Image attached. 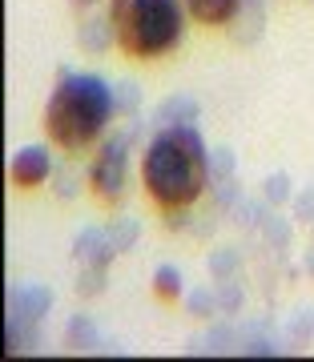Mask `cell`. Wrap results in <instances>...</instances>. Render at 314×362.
Masks as SVG:
<instances>
[{
	"instance_id": "6da1fadb",
	"label": "cell",
	"mask_w": 314,
	"mask_h": 362,
	"mask_svg": "<svg viewBox=\"0 0 314 362\" xmlns=\"http://www.w3.org/2000/svg\"><path fill=\"white\" fill-rule=\"evenodd\" d=\"M141 185L145 197L165 214L190 209L206 189V149L202 137L185 125L157 133L141 161Z\"/></svg>"
},
{
	"instance_id": "7a4b0ae2",
	"label": "cell",
	"mask_w": 314,
	"mask_h": 362,
	"mask_svg": "<svg viewBox=\"0 0 314 362\" xmlns=\"http://www.w3.org/2000/svg\"><path fill=\"white\" fill-rule=\"evenodd\" d=\"M113 113V97L97 77H65L45 105V137L61 153H85L101 137Z\"/></svg>"
},
{
	"instance_id": "3957f363",
	"label": "cell",
	"mask_w": 314,
	"mask_h": 362,
	"mask_svg": "<svg viewBox=\"0 0 314 362\" xmlns=\"http://www.w3.org/2000/svg\"><path fill=\"white\" fill-rule=\"evenodd\" d=\"M113 40L133 61H153L170 52L182 37V4L178 0H113L109 4Z\"/></svg>"
},
{
	"instance_id": "277c9868",
	"label": "cell",
	"mask_w": 314,
	"mask_h": 362,
	"mask_svg": "<svg viewBox=\"0 0 314 362\" xmlns=\"http://www.w3.org/2000/svg\"><path fill=\"white\" fill-rule=\"evenodd\" d=\"M93 194L101 202H117L121 194V145H105L93 161Z\"/></svg>"
},
{
	"instance_id": "5b68a950",
	"label": "cell",
	"mask_w": 314,
	"mask_h": 362,
	"mask_svg": "<svg viewBox=\"0 0 314 362\" xmlns=\"http://www.w3.org/2000/svg\"><path fill=\"white\" fill-rule=\"evenodd\" d=\"M238 4L242 0H185V13L194 16L197 25L218 28V25H230L238 16Z\"/></svg>"
},
{
	"instance_id": "8992f818",
	"label": "cell",
	"mask_w": 314,
	"mask_h": 362,
	"mask_svg": "<svg viewBox=\"0 0 314 362\" xmlns=\"http://www.w3.org/2000/svg\"><path fill=\"white\" fill-rule=\"evenodd\" d=\"M45 177H49V157L40 153V149H21L16 161H13V185L33 189V185H40Z\"/></svg>"
}]
</instances>
